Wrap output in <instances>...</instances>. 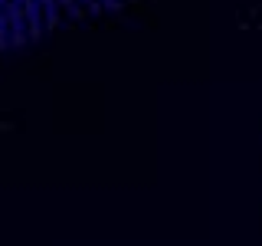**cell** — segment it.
Returning a JSON list of instances; mask_svg holds the SVG:
<instances>
[{
    "label": "cell",
    "instance_id": "cell-1",
    "mask_svg": "<svg viewBox=\"0 0 262 246\" xmlns=\"http://www.w3.org/2000/svg\"><path fill=\"white\" fill-rule=\"evenodd\" d=\"M128 0H0V53L36 43L66 23L118 10Z\"/></svg>",
    "mask_w": 262,
    "mask_h": 246
}]
</instances>
